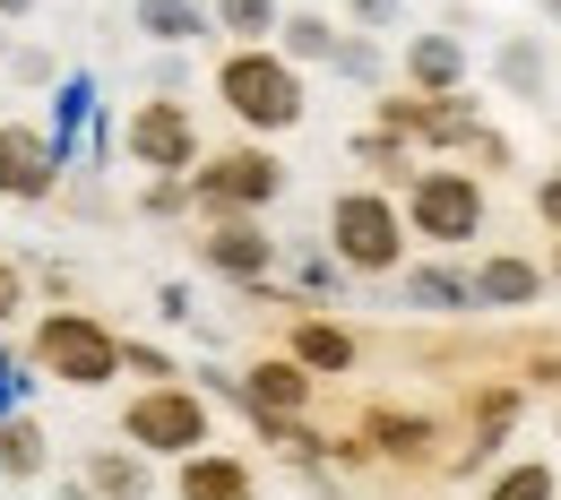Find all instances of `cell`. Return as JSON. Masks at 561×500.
Wrapping results in <instances>:
<instances>
[{"mask_svg": "<svg viewBox=\"0 0 561 500\" xmlns=\"http://www.w3.org/2000/svg\"><path fill=\"white\" fill-rule=\"evenodd\" d=\"M35 362H44L53 380H70V388H104V380L122 371V337H113L104 319H87V311H53V319L35 328Z\"/></svg>", "mask_w": 561, "mask_h": 500, "instance_id": "6da1fadb", "label": "cell"}, {"mask_svg": "<svg viewBox=\"0 0 561 500\" xmlns=\"http://www.w3.org/2000/svg\"><path fill=\"white\" fill-rule=\"evenodd\" d=\"M216 86H225V104H233L251 130H294V121H302V78L285 70L277 53H233V61L216 70Z\"/></svg>", "mask_w": 561, "mask_h": 500, "instance_id": "7a4b0ae2", "label": "cell"}, {"mask_svg": "<svg viewBox=\"0 0 561 500\" xmlns=\"http://www.w3.org/2000/svg\"><path fill=\"white\" fill-rule=\"evenodd\" d=\"M329 242H337V259L363 268V277H389L398 268V208L380 199V190H346L337 208H329Z\"/></svg>", "mask_w": 561, "mask_h": 500, "instance_id": "3957f363", "label": "cell"}, {"mask_svg": "<svg viewBox=\"0 0 561 500\" xmlns=\"http://www.w3.org/2000/svg\"><path fill=\"white\" fill-rule=\"evenodd\" d=\"M122 423H130V440H139V449H164V457L208 449V406H199L191 388H147Z\"/></svg>", "mask_w": 561, "mask_h": 500, "instance_id": "277c9868", "label": "cell"}, {"mask_svg": "<svg viewBox=\"0 0 561 500\" xmlns=\"http://www.w3.org/2000/svg\"><path fill=\"white\" fill-rule=\"evenodd\" d=\"M407 216H415L423 242H467V233L484 224V190H476L467 173H415V190H407Z\"/></svg>", "mask_w": 561, "mask_h": 500, "instance_id": "5b68a950", "label": "cell"}, {"mask_svg": "<svg viewBox=\"0 0 561 500\" xmlns=\"http://www.w3.org/2000/svg\"><path fill=\"white\" fill-rule=\"evenodd\" d=\"M277 190H285V164L260 155V147H233V155H216L208 173H199V199L208 208H268Z\"/></svg>", "mask_w": 561, "mask_h": 500, "instance_id": "8992f818", "label": "cell"}, {"mask_svg": "<svg viewBox=\"0 0 561 500\" xmlns=\"http://www.w3.org/2000/svg\"><path fill=\"white\" fill-rule=\"evenodd\" d=\"M53 182H61V147L44 139V130H0V199H53Z\"/></svg>", "mask_w": 561, "mask_h": 500, "instance_id": "52a82bcc", "label": "cell"}, {"mask_svg": "<svg viewBox=\"0 0 561 500\" xmlns=\"http://www.w3.org/2000/svg\"><path fill=\"white\" fill-rule=\"evenodd\" d=\"M130 155H139L147 173H182V164L199 155L191 113H182V104H139V121H130Z\"/></svg>", "mask_w": 561, "mask_h": 500, "instance_id": "ba28073f", "label": "cell"}, {"mask_svg": "<svg viewBox=\"0 0 561 500\" xmlns=\"http://www.w3.org/2000/svg\"><path fill=\"white\" fill-rule=\"evenodd\" d=\"M199 251H208V268H225V277H268V259H277V242H268L251 216H225Z\"/></svg>", "mask_w": 561, "mask_h": 500, "instance_id": "9c48e42d", "label": "cell"}, {"mask_svg": "<svg viewBox=\"0 0 561 500\" xmlns=\"http://www.w3.org/2000/svg\"><path fill=\"white\" fill-rule=\"evenodd\" d=\"M182 500H251V466L225 449H191L182 457Z\"/></svg>", "mask_w": 561, "mask_h": 500, "instance_id": "30bf717a", "label": "cell"}, {"mask_svg": "<svg viewBox=\"0 0 561 500\" xmlns=\"http://www.w3.org/2000/svg\"><path fill=\"white\" fill-rule=\"evenodd\" d=\"M242 397H251V415H260V423H285V415H302L311 380H302V362H260V371L242 380Z\"/></svg>", "mask_w": 561, "mask_h": 500, "instance_id": "8fae6325", "label": "cell"}, {"mask_svg": "<svg viewBox=\"0 0 561 500\" xmlns=\"http://www.w3.org/2000/svg\"><path fill=\"white\" fill-rule=\"evenodd\" d=\"M147 484L156 475H147V457H130V449H95L87 457V492L95 500H147Z\"/></svg>", "mask_w": 561, "mask_h": 500, "instance_id": "7c38bea8", "label": "cell"}, {"mask_svg": "<svg viewBox=\"0 0 561 500\" xmlns=\"http://www.w3.org/2000/svg\"><path fill=\"white\" fill-rule=\"evenodd\" d=\"M44 457H53V449H44V423H26V415L0 423V475H9V484H35Z\"/></svg>", "mask_w": 561, "mask_h": 500, "instance_id": "4fadbf2b", "label": "cell"}, {"mask_svg": "<svg viewBox=\"0 0 561 500\" xmlns=\"http://www.w3.org/2000/svg\"><path fill=\"white\" fill-rule=\"evenodd\" d=\"M294 362H302V371H346L354 337H346V328H329V319H302V328H294Z\"/></svg>", "mask_w": 561, "mask_h": 500, "instance_id": "5bb4252c", "label": "cell"}, {"mask_svg": "<svg viewBox=\"0 0 561 500\" xmlns=\"http://www.w3.org/2000/svg\"><path fill=\"white\" fill-rule=\"evenodd\" d=\"M407 70H415V86H432V95H440V86H458V78H467V44H449V35H423L415 53H407Z\"/></svg>", "mask_w": 561, "mask_h": 500, "instance_id": "9a60e30c", "label": "cell"}, {"mask_svg": "<svg viewBox=\"0 0 561 500\" xmlns=\"http://www.w3.org/2000/svg\"><path fill=\"white\" fill-rule=\"evenodd\" d=\"M536 293H545V277L527 259H492L484 277H476V302H536Z\"/></svg>", "mask_w": 561, "mask_h": 500, "instance_id": "2e32d148", "label": "cell"}, {"mask_svg": "<svg viewBox=\"0 0 561 500\" xmlns=\"http://www.w3.org/2000/svg\"><path fill=\"white\" fill-rule=\"evenodd\" d=\"M407 302H423V311H467V302H476V277H449V268H415V277H407Z\"/></svg>", "mask_w": 561, "mask_h": 500, "instance_id": "e0dca14e", "label": "cell"}, {"mask_svg": "<svg viewBox=\"0 0 561 500\" xmlns=\"http://www.w3.org/2000/svg\"><path fill=\"white\" fill-rule=\"evenodd\" d=\"M484 500H561V484H553L545 457H518V466H501V484H492Z\"/></svg>", "mask_w": 561, "mask_h": 500, "instance_id": "ac0fdd59", "label": "cell"}, {"mask_svg": "<svg viewBox=\"0 0 561 500\" xmlns=\"http://www.w3.org/2000/svg\"><path fill=\"white\" fill-rule=\"evenodd\" d=\"M285 53L294 61H337V26L329 18H285Z\"/></svg>", "mask_w": 561, "mask_h": 500, "instance_id": "d6986e66", "label": "cell"}, {"mask_svg": "<svg viewBox=\"0 0 561 500\" xmlns=\"http://www.w3.org/2000/svg\"><path fill=\"white\" fill-rule=\"evenodd\" d=\"M371 440H380L389 457H423V440H432V431H423L415 415H371Z\"/></svg>", "mask_w": 561, "mask_h": 500, "instance_id": "ffe728a7", "label": "cell"}, {"mask_svg": "<svg viewBox=\"0 0 561 500\" xmlns=\"http://www.w3.org/2000/svg\"><path fill=\"white\" fill-rule=\"evenodd\" d=\"M501 86L536 95V86H545V53H536V44H501Z\"/></svg>", "mask_w": 561, "mask_h": 500, "instance_id": "44dd1931", "label": "cell"}, {"mask_svg": "<svg viewBox=\"0 0 561 500\" xmlns=\"http://www.w3.org/2000/svg\"><path fill=\"white\" fill-rule=\"evenodd\" d=\"M147 35H164V44L199 35V9H191V0H147Z\"/></svg>", "mask_w": 561, "mask_h": 500, "instance_id": "7402d4cb", "label": "cell"}, {"mask_svg": "<svg viewBox=\"0 0 561 500\" xmlns=\"http://www.w3.org/2000/svg\"><path fill=\"white\" fill-rule=\"evenodd\" d=\"M225 26L233 35H268L277 26V0H225Z\"/></svg>", "mask_w": 561, "mask_h": 500, "instance_id": "603a6c76", "label": "cell"}, {"mask_svg": "<svg viewBox=\"0 0 561 500\" xmlns=\"http://www.w3.org/2000/svg\"><path fill=\"white\" fill-rule=\"evenodd\" d=\"M536 216H545V224H553V233H561V164H553V173H545V182H536Z\"/></svg>", "mask_w": 561, "mask_h": 500, "instance_id": "cb8c5ba5", "label": "cell"}, {"mask_svg": "<svg viewBox=\"0 0 561 500\" xmlns=\"http://www.w3.org/2000/svg\"><path fill=\"white\" fill-rule=\"evenodd\" d=\"M18 293H26V286H18V268H9V259H0V319H9V311H18Z\"/></svg>", "mask_w": 561, "mask_h": 500, "instance_id": "d4e9b609", "label": "cell"}, {"mask_svg": "<svg viewBox=\"0 0 561 500\" xmlns=\"http://www.w3.org/2000/svg\"><path fill=\"white\" fill-rule=\"evenodd\" d=\"M354 9H363V18H398V0H354Z\"/></svg>", "mask_w": 561, "mask_h": 500, "instance_id": "484cf974", "label": "cell"}, {"mask_svg": "<svg viewBox=\"0 0 561 500\" xmlns=\"http://www.w3.org/2000/svg\"><path fill=\"white\" fill-rule=\"evenodd\" d=\"M26 9H35V0H0V18H26Z\"/></svg>", "mask_w": 561, "mask_h": 500, "instance_id": "4316f807", "label": "cell"}, {"mask_svg": "<svg viewBox=\"0 0 561 500\" xmlns=\"http://www.w3.org/2000/svg\"><path fill=\"white\" fill-rule=\"evenodd\" d=\"M61 500H95V492H87V484H70V492H61Z\"/></svg>", "mask_w": 561, "mask_h": 500, "instance_id": "83f0119b", "label": "cell"}, {"mask_svg": "<svg viewBox=\"0 0 561 500\" xmlns=\"http://www.w3.org/2000/svg\"><path fill=\"white\" fill-rule=\"evenodd\" d=\"M545 9H553V18H561V0H545Z\"/></svg>", "mask_w": 561, "mask_h": 500, "instance_id": "f1b7e54d", "label": "cell"}, {"mask_svg": "<svg viewBox=\"0 0 561 500\" xmlns=\"http://www.w3.org/2000/svg\"><path fill=\"white\" fill-rule=\"evenodd\" d=\"M553 277H561V259H553Z\"/></svg>", "mask_w": 561, "mask_h": 500, "instance_id": "f546056e", "label": "cell"}]
</instances>
